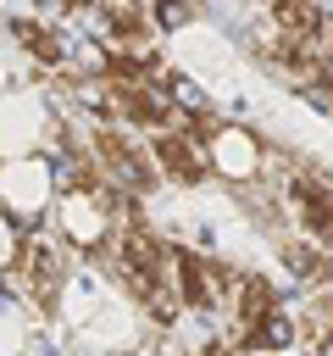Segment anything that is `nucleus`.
I'll return each mask as SVG.
<instances>
[{
    "mask_svg": "<svg viewBox=\"0 0 333 356\" xmlns=\"http://www.w3.org/2000/svg\"><path fill=\"white\" fill-rule=\"evenodd\" d=\"M6 289L22 295L33 312H56V300H61V289H67V250H61V239H50V234H22V250H17V261L6 267Z\"/></svg>",
    "mask_w": 333,
    "mask_h": 356,
    "instance_id": "nucleus-1",
    "label": "nucleus"
},
{
    "mask_svg": "<svg viewBox=\"0 0 333 356\" xmlns=\"http://www.w3.org/2000/svg\"><path fill=\"white\" fill-rule=\"evenodd\" d=\"M56 222H61V239L78 245V250H111V239H117V217L105 206V184L61 189L56 195Z\"/></svg>",
    "mask_w": 333,
    "mask_h": 356,
    "instance_id": "nucleus-2",
    "label": "nucleus"
},
{
    "mask_svg": "<svg viewBox=\"0 0 333 356\" xmlns=\"http://www.w3.org/2000/svg\"><path fill=\"white\" fill-rule=\"evenodd\" d=\"M56 172H50V161H39V156H11L6 161V178H0V211L17 222V217H39L50 200H56Z\"/></svg>",
    "mask_w": 333,
    "mask_h": 356,
    "instance_id": "nucleus-3",
    "label": "nucleus"
},
{
    "mask_svg": "<svg viewBox=\"0 0 333 356\" xmlns=\"http://www.w3.org/2000/svg\"><path fill=\"white\" fill-rule=\"evenodd\" d=\"M205 150H211V172L228 178V184H239V189H250L261 178V167H266V145L250 128H233V122H222L216 134H205Z\"/></svg>",
    "mask_w": 333,
    "mask_h": 356,
    "instance_id": "nucleus-4",
    "label": "nucleus"
},
{
    "mask_svg": "<svg viewBox=\"0 0 333 356\" xmlns=\"http://www.w3.org/2000/svg\"><path fill=\"white\" fill-rule=\"evenodd\" d=\"M150 150H155L161 178H172V184H205L211 178V150H205V134H194V128H166L150 139Z\"/></svg>",
    "mask_w": 333,
    "mask_h": 356,
    "instance_id": "nucleus-5",
    "label": "nucleus"
},
{
    "mask_svg": "<svg viewBox=\"0 0 333 356\" xmlns=\"http://www.w3.org/2000/svg\"><path fill=\"white\" fill-rule=\"evenodd\" d=\"M322 6L316 0H272V28L289 39V44H311L316 28H322Z\"/></svg>",
    "mask_w": 333,
    "mask_h": 356,
    "instance_id": "nucleus-6",
    "label": "nucleus"
},
{
    "mask_svg": "<svg viewBox=\"0 0 333 356\" xmlns=\"http://www.w3.org/2000/svg\"><path fill=\"white\" fill-rule=\"evenodd\" d=\"M11 39H17L33 61H44V67H61V61H67L61 33H56V28H44V22H33V17H17V22H11Z\"/></svg>",
    "mask_w": 333,
    "mask_h": 356,
    "instance_id": "nucleus-7",
    "label": "nucleus"
},
{
    "mask_svg": "<svg viewBox=\"0 0 333 356\" xmlns=\"http://www.w3.org/2000/svg\"><path fill=\"white\" fill-rule=\"evenodd\" d=\"M294 339H300V317L278 306V312H272V317H266V323L250 334V350H289Z\"/></svg>",
    "mask_w": 333,
    "mask_h": 356,
    "instance_id": "nucleus-8",
    "label": "nucleus"
},
{
    "mask_svg": "<svg viewBox=\"0 0 333 356\" xmlns=\"http://www.w3.org/2000/svg\"><path fill=\"white\" fill-rule=\"evenodd\" d=\"M17 250H22V234H17V222H11L6 211H0V273H6L11 261H17Z\"/></svg>",
    "mask_w": 333,
    "mask_h": 356,
    "instance_id": "nucleus-9",
    "label": "nucleus"
},
{
    "mask_svg": "<svg viewBox=\"0 0 333 356\" xmlns=\"http://www.w3.org/2000/svg\"><path fill=\"white\" fill-rule=\"evenodd\" d=\"M67 6H78V11H94V6H100V0H67Z\"/></svg>",
    "mask_w": 333,
    "mask_h": 356,
    "instance_id": "nucleus-10",
    "label": "nucleus"
},
{
    "mask_svg": "<svg viewBox=\"0 0 333 356\" xmlns=\"http://www.w3.org/2000/svg\"><path fill=\"white\" fill-rule=\"evenodd\" d=\"M0 95H6V61H0Z\"/></svg>",
    "mask_w": 333,
    "mask_h": 356,
    "instance_id": "nucleus-11",
    "label": "nucleus"
}]
</instances>
